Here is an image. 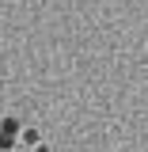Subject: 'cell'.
Instances as JSON below:
<instances>
[{
    "label": "cell",
    "instance_id": "cell-1",
    "mask_svg": "<svg viewBox=\"0 0 148 152\" xmlns=\"http://www.w3.org/2000/svg\"><path fill=\"white\" fill-rule=\"evenodd\" d=\"M19 145H23V148H34V145H42V133H38L34 126H23V129H19Z\"/></svg>",
    "mask_w": 148,
    "mask_h": 152
},
{
    "label": "cell",
    "instance_id": "cell-2",
    "mask_svg": "<svg viewBox=\"0 0 148 152\" xmlns=\"http://www.w3.org/2000/svg\"><path fill=\"white\" fill-rule=\"evenodd\" d=\"M15 152H31V148H23V145H15Z\"/></svg>",
    "mask_w": 148,
    "mask_h": 152
}]
</instances>
